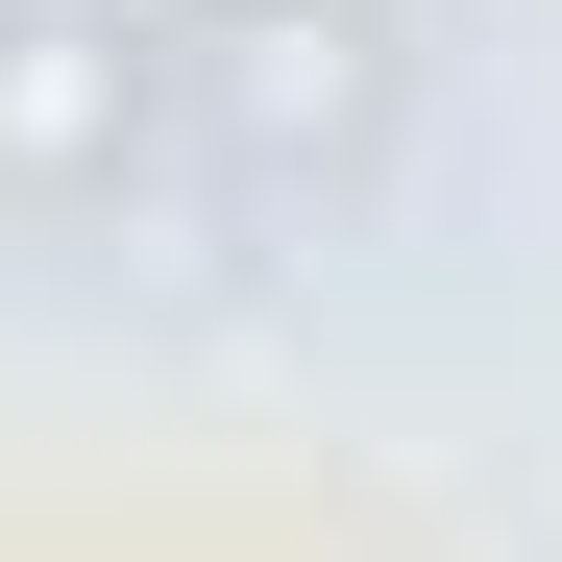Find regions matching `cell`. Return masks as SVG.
Wrapping results in <instances>:
<instances>
[{
  "instance_id": "1",
  "label": "cell",
  "mask_w": 562,
  "mask_h": 562,
  "mask_svg": "<svg viewBox=\"0 0 562 562\" xmlns=\"http://www.w3.org/2000/svg\"><path fill=\"white\" fill-rule=\"evenodd\" d=\"M171 74H196V123H221V147H269V171H318V147H367V123H392L367 0H221Z\"/></svg>"
},
{
  "instance_id": "2",
  "label": "cell",
  "mask_w": 562,
  "mask_h": 562,
  "mask_svg": "<svg viewBox=\"0 0 562 562\" xmlns=\"http://www.w3.org/2000/svg\"><path fill=\"white\" fill-rule=\"evenodd\" d=\"M147 147V49L99 0H0V196H123Z\"/></svg>"
}]
</instances>
